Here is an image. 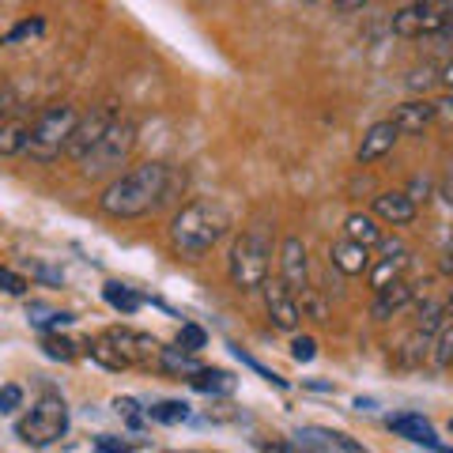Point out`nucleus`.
Wrapping results in <instances>:
<instances>
[{"label": "nucleus", "instance_id": "1", "mask_svg": "<svg viewBox=\"0 0 453 453\" xmlns=\"http://www.w3.org/2000/svg\"><path fill=\"white\" fill-rule=\"evenodd\" d=\"M170 181H174V170L166 163L148 159L113 178L103 189V196H98V208L113 219H140L170 201Z\"/></svg>", "mask_w": 453, "mask_h": 453}, {"label": "nucleus", "instance_id": "2", "mask_svg": "<svg viewBox=\"0 0 453 453\" xmlns=\"http://www.w3.org/2000/svg\"><path fill=\"white\" fill-rule=\"evenodd\" d=\"M226 231H231V208L219 201H193L170 219V246L178 257L201 261L223 242Z\"/></svg>", "mask_w": 453, "mask_h": 453}, {"label": "nucleus", "instance_id": "3", "mask_svg": "<svg viewBox=\"0 0 453 453\" xmlns=\"http://www.w3.org/2000/svg\"><path fill=\"white\" fill-rule=\"evenodd\" d=\"M80 121V110L73 103H53L38 113V118L31 121V136H27V155H31L35 163L50 166L65 155L68 148V136H73Z\"/></svg>", "mask_w": 453, "mask_h": 453}, {"label": "nucleus", "instance_id": "4", "mask_svg": "<svg viewBox=\"0 0 453 453\" xmlns=\"http://www.w3.org/2000/svg\"><path fill=\"white\" fill-rule=\"evenodd\" d=\"M268 265H273V238L261 226H250L231 246V257H226L231 283L238 291H261V283L268 280Z\"/></svg>", "mask_w": 453, "mask_h": 453}, {"label": "nucleus", "instance_id": "5", "mask_svg": "<svg viewBox=\"0 0 453 453\" xmlns=\"http://www.w3.org/2000/svg\"><path fill=\"white\" fill-rule=\"evenodd\" d=\"M65 431H68V404L61 393H42L31 404V412L16 423L19 442L27 446H53L65 438Z\"/></svg>", "mask_w": 453, "mask_h": 453}, {"label": "nucleus", "instance_id": "6", "mask_svg": "<svg viewBox=\"0 0 453 453\" xmlns=\"http://www.w3.org/2000/svg\"><path fill=\"white\" fill-rule=\"evenodd\" d=\"M136 148V125L129 118H113V125L106 129V136L98 140V144L80 159V170L88 178H103V174H113V170H121L129 163V155Z\"/></svg>", "mask_w": 453, "mask_h": 453}, {"label": "nucleus", "instance_id": "7", "mask_svg": "<svg viewBox=\"0 0 453 453\" xmlns=\"http://www.w3.org/2000/svg\"><path fill=\"white\" fill-rule=\"evenodd\" d=\"M453 16L449 8H442L438 0H416V4L401 8L393 16V35L396 38H423V35H438V27Z\"/></svg>", "mask_w": 453, "mask_h": 453}, {"label": "nucleus", "instance_id": "8", "mask_svg": "<svg viewBox=\"0 0 453 453\" xmlns=\"http://www.w3.org/2000/svg\"><path fill=\"white\" fill-rule=\"evenodd\" d=\"M103 344L121 359V366H148L159 359V340L151 333H136V329H106Z\"/></svg>", "mask_w": 453, "mask_h": 453}, {"label": "nucleus", "instance_id": "9", "mask_svg": "<svg viewBox=\"0 0 453 453\" xmlns=\"http://www.w3.org/2000/svg\"><path fill=\"white\" fill-rule=\"evenodd\" d=\"M113 118H118V106L113 103H103V106H91V113H80V121H76V129H73V136H68V148H65V155L73 163H80L83 155H88L98 140L106 136V129L113 125Z\"/></svg>", "mask_w": 453, "mask_h": 453}, {"label": "nucleus", "instance_id": "10", "mask_svg": "<svg viewBox=\"0 0 453 453\" xmlns=\"http://www.w3.org/2000/svg\"><path fill=\"white\" fill-rule=\"evenodd\" d=\"M261 291H265L268 321H273L276 329H283V333L299 329L303 310H299V303H295V291H288V283H283V280H265V283H261Z\"/></svg>", "mask_w": 453, "mask_h": 453}, {"label": "nucleus", "instance_id": "11", "mask_svg": "<svg viewBox=\"0 0 453 453\" xmlns=\"http://www.w3.org/2000/svg\"><path fill=\"white\" fill-rule=\"evenodd\" d=\"M280 280L295 295H303L310 288V257H306L303 238H295V234L283 238V246H280Z\"/></svg>", "mask_w": 453, "mask_h": 453}, {"label": "nucleus", "instance_id": "12", "mask_svg": "<svg viewBox=\"0 0 453 453\" xmlns=\"http://www.w3.org/2000/svg\"><path fill=\"white\" fill-rule=\"evenodd\" d=\"M412 303H416V288L401 276V280H393V283H386V288L374 291L371 314H374V321H389V318H396L401 310H408Z\"/></svg>", "mask_w": 453, "mask_h": 453}, {"label": "nucleus", "instance_id": "13", "mask_svg": "<svg viewBox=\"0 0 453 453\" xmlns=\"http://www.w3.org/2000/svg\"><path fill=\"white\" fill-rule=\"evenodd\" d=\"M396 140H401V133H396V125H393V121H374L371 129L363 133V140H359V148H356V163H359V166H366V163L386 159V155L396 148Z\"/></svg>", "mask_w": 453, "mask_h": 453}, {"label": "nucleus", "instance_id": "14", "mask_svg": "<svg viewBox=\"0 0 453 453\" xmlns=\"http://www.w3.org/2000/svg\"><path fill=\"white\" fill-rule=\"evenodd\" d=\"M371 211L381 223H389V226H408L416 219L419 208H416V201L404 189H386V193H378L371 201Z\"/></svg>", "mask_w": 453, "mask_h": 453}, {"label": "nucleus", "instance_id": "15", "mask_svg": "<svg viewBox=\"0 0 453 453\" xmlns=\"http://www.w3.org/2000/svg\"><path fill=\"white\" fill-rule=\"evenodd\" d=\"M389 121L396 125L401 136H419L434 121V103H427V98H408V103H401L393 110Z\"/></svg>", "mask_w": 453, "mask_h": 453}, {"label": "nucleus", "instance_id": "16", "mask_svg": "<svg viewBox=\"0 0 453 453\" xmlns=\"http://www.w3.org/2000/svg\"><path fill=\"white\" fill-rule=\"evenodd\" d=\"M386 427L393 431V434H401V438H408V442H416V446H427V449H442V438L434 434V427L423 416H416V412H401V416H389L386 419Z\"/></svg>", "mask_w": 453, "mask_h": 453}, {"label": "nucleus", "instance_id": "17", "mask_svg": "<svg viewBox=\"0 0 453 453\" xmlns=\"http://www.w3.org/2000/svg\"><path fill=\"white\" fill-rule=\"evenodd\" d=\"M299 449H340V453H359L363 446L356 442V438H348V434H340V431H329V427H303L299 434Z\"/></svg>", "mask_w": 453, "mask_h": 453}, {"label": "nucleus", "instance_id": "18", "mask_svg": "<svg viewBox=\"0 0 453 453\" xmlns=\"http://www.w3.org/2000/svg\"><path fill=\"white\" fill-rule=\"evenodd\" d=\"M378 246L386 250V257H381V261L374 265V273H371V288H374V291L386 288V283H393V280H401L404 268H408V250H404L401 242H386V238H381Z\"/></svg>", "mask_w": 453, "mask_h": 453}, {"label": "nucleus", "instance_id": "19", "mask_svg": "<svg viewBox=\"0 0 453 453\" xmlns=\"http://www.w3.org/2000/svg\"><path fill=\"white\" fill-rule=\"evenodd\" d=\"M329 261L344 276H363L366 265H371V250L359 246V242H351V238H340V242H333V250H329Z\"/></svg>", "mask_w": 453, "mask_h": 453}, {"label": "nucleus", "instance_id": "20", "mask_svg": "<svg viewBox=\"0 0 453 453\" xmlns=\"http://www.w3.org/2000/svg\"><path fill=\"white\" fill-rule=\"evenodd\" d=\"M344 238H351V242H359V246H378L381 242V226H378V216L371 211H351V216L344 219Z\"/></svg>", "mask_w": 453, "mask_h": 453}, {"label": "nucleus", "instance_id": "21", "mask_svg": "<svg viewBox=\"0 0 453 453\" xmlns=\"http://www.w3.org/2000/svg\"><path fill=\"white\" fill-rule=\"evenodd\" d=\"M27 136H31V121L27 118H8L0 121V155H27Z\"/></svg>", "mask_w": 453, "mask_h": 453}, {"label": "nucleus", "instance_id": "22", "mask_svg": "<svg viewBox=\"0 0 453 453\" xmlns=\"http://www.w3.org/2000/svg\"><path fill=\"white\" fill-rule=\"evenodd\" d=\"M159 371L166 374H178V378H189L201 371V363H196V351H186V348H159Z\"/></svg>", "mask_w": 453, "mask_h": 453}, {"label": "nucleus", "instance_id": "23", "mask_svg": "<svg viewBox=\"0 0 453 453\" xmlns=\"http://www.w3.org/2000/svg\"><path fill=\"white\" fill-rule=\"evenodd\" d=\"M193 381V389H201V393H231L234 389V378L226 374V371H208V366H201L196 374H189Z\"/></svg>", "mask_w": 453, "mask_h": 453}, {"label": "nucleus", "instance_id": "24", "mask_svg": "<svg viewBox=\"0 0 453 453\" xmlns=\"http://www.w3.org/2000/svg\"><path fill=\"white\" fill-rule=\"evenodd\" d=\"M103 295H106V303H110L113 310H121V314H136L140 303H144L133 288H125V283H106Z\"/></svg>", "mask_w": 453, "mask_h": 453}, {"label": "nucleus", "instance_id": "25", "mask_svg": "<svg viewBox=\"0 0 453 453\" xmlns=\"http://www.w3.org/2000/svg\"><path fill=\"white\" fill-rule=\"evenodd\" d=\"M427 351H431V333L416 329L412 336L404 340V348H401V363H404V366H416V363L427 359Z\"/></svg>", "mask_w": 453, "mask_h": 453}, {"label": "nucleus", "instance_id": "26", "mask_svg": "<svg viewBox=\"0 0 453 453\" xmlns=\"http://www.w3.org/2000/svg\"><path fill=\"white\" fill-rule=\"evenodd\" d=\"M446 325V306L442 303H434V299H423L419 303V321H416V329L423 333H438Z\"/></svg>", "mask_w": 453, "mask_h": 453}, {"label": "nucleus", "instance_id": "27", "mask_svg": "<svg viewBox=\"0 0 453 453\" xmlns=\"http://www.w3.org/2000/svg\"><path fill=\"white\" fill-rule=\"evenodd\" d=\"M148 416L155 423H181V419L189 416V404H181V401H159V404L148 408Z\"/></svg>", "mask_w": 453, "mask_h": 453}, {"label": "nucleus", "instance_id": "28", "mask_svg": "<svg viewBox=\"0 0 453 453\" xmlns=\"http://www.w3.org/2000/svg\"><path fill=\"white\" fill-rule=\"evenodd\" d=\"M434 363L442 366V371H449V366H453V325H442V329H438V344H434Z\"/></svg>", "mask_w": 453, "mask_h": 453}, {"label": "nucleus", "instance_id": "29", "mask_svg": "<svg viewBox=\"0 0 453 453\" xmlns=\"http://www.w3.org/2000/svg\"><path fill=\"white\" fill-rule=\"evenodd\" d=\"M208 344V333L201 329V325H181V333H178V348H186V351H201Z\"/></svg>", "mask_w": 453, "mask_h": 453}, {"label": "nucleus", "instance_id": "30", "mask_svg": "<svg viewBox=\"0 0 453 453\" xmlns=\"http://www.w3.org/2000/svg\"><path fill=\"white\" fill-rule=\"evenodd\" d=\"M42 348H46L50 359H76V344L73 340H65V336H46L42 340Z\"/></svg>", "mask_w": 453, "mask_h": 453}, {"label": "nucleus", "instance_id": "31", "mask_svg": "<svg viewBox=\"0 0 453 453\" xmlns=\"http://www.w3.org/2000/svg\"><path fill=\"white\" fill-rule=\"evenodd\" d=\"M318 356V340L314 336H295L291 340V359L295 363H310Z\"/></svg>", "mask_w": 453, "mask_h": 453}, {"label": "nucleus", "instance_id": "32", "mask_svg": "<svg viewBox=\"0 0 453 453\" xmlns=\"http://www.w3.org/2000/svg\"><path fill=\"white\" fill-rule=\"evenodd\" d=\"M27 288H31V283H27L19 273H12V268L0 265V291L4 295H27Z\"/></svg>", "mask_w": 453, "mask_h": 453}, {"label": "nucleus", "instance_id": "33", "mask_svg": "<svg viewBox=\"0 0 453 453\" xmlns=\"http://www.w3.org/2000/svg\"><path fill=\"white\" fill-rule=\"evenodd\" d=\"M23 404V389L19 386H0V416H12Z\"/></svg>", "mask_w": 453, "mask_h": 453}, {"label": "nucleus", "instance_id": "34", "mask_svg": "<svg viewBox=\"0 0 453 453\" xmlns=\"http://www.w3.org/2000/svg\"><path fill=\"white\" fill-rule=\"evenodd\" d=\"M431 83H438V73H434V68H423V73H412V76H408V88H412V91H427Z\"/></svg>", "mask_w": 453, "mask_h": 453}, {"label": "nucleus", "instance_id": "35", "mask_svg": "<svg viewBox=\"0 0 453 453\" xmlns=\"http://www.w3.org/2000/svg\"><path fill=\"white\" fill-rule=\"evenodd\" d=\"M118 412L129 419V427H144V416L136 412V401H129V396H125V401H118Z\"/></svg>", "mask_w": 453, "mask_h": 453}, {"label": "nucleus", "instance_id": "36", "mask_svg": "<svg viewBox=\"0 0 453 453\" xmlns=\"http://www.w3.org/2000/svg\"><path fill=\"white\" fill-rule=\"evenodd\" d=\"M95 449L118 453V449H129V442H125V438H113V434H103V438H95Z\"/></svg>", "mask_w": 453, "mask_h": 453}, {"label": "nucleus", "instance_id": "37", "mask_svg": "<svg viewBox=\"0 0 453 453\" xmlns=\"http://www.w3.org/2000/svg\"><path fill=\"white\" fill-rule=\"evenodd\" d=\"M303 306L310 310V318H318V321H325V303L318 299V295H310V288L303 291Z\"/></svg>", "mask_w": 453, "mask_h": 453}, {"label": "nucleus", "instance_id": "38", "mask_svg": "<svg viewBox=\"0 0 453 453\" xmlns=\"http://www.w3.org/2000/svg\"><path fill=\"white\" fill-rule=\"evenodd\" d=\"M371 0H333V8L340 12V16H351V12H363Z\"/></svg>", "mask_w": 453, "mask_h": 453}, {"label": "nucleus", "instance_id": "39", "mask_svg": "<svg viewBox=\"0 0 453 453\" xmlns=\"http://www.w3.org/2000/svg\"><path fill=\"white\" fill-rule=\"evenodd\" d=\"M42 31V19H31V23H19L16 31L8 35V42H19V38H27V35H38Z\"/></svg>", "mask_w": 453, "mask_h": 453}, {"label": "nucleus", "instance_id": "40", "mask_svg": "<svg viewBox=\"0 0 453 453\" xmlns=\"http://www.w3.org/2000/svg\"><path fill=\"white\" fill-rule=\"evenodd\" d=\"M434 118L453 121V88H449V95H446V98H438V103H434Z\"/></svg>", "mask_w": 453, "mask_h": 453}, {"label": "nucleus", "instance_id": "41", "mask_svg": "<svg viewBox=\"0 0 453 453\" xmlns=\"http://www.w3.org/2000/svg\"><path fill=\"white\" fill-rule=\"evenodd\" d=\"M427 193H431V181H423V178H416L412 181V189H408V196L419 204V201H427Z\"/></svg>", "mask_w": 453, "mask_h": 453}, {"label": "nucleus", "instance_id": "42", "mask_svg": "<svg viewBox=\"0 0 453 453\" xmlns=\"http://www.w3.org/2000/svg\"><path fill=\"white\" fill-rule=\"evenodd\" d=\"M438 268H442L446 276H453V238L446 242V250H442V261H438Z\"/></svg>", "mask_w": 453, "mask_h": 453}, {"label": "nucleus", "instance_id": "43", "mask_svg": "<svg viewBox=\"0 0 453 453\" xmlns=\"http://www.w3.org/2000/svg\"><path fill=\"white\" fill-rule=\"evenodd\" d=\"M12 106H16V98H12L8 88H0V118H4V113H12Z\"/></svg>", "mask_w": 453, "mask_h": 453}, {"label": "nucleus", "instance_id": "44", "mask_svg": "<svg viewBox=\"0 0 453 453\" xmlns=\"http://www.w3.org/2000/svg\"><path fill=\"white\" fill-rule=\"evenodd\" d=\"M438 83H446V88H453V57H449V61H446L442 68H438Z\"/></svg>", "mask_w": 453, "mask_h": 453}, {"label": "nucleus", "instance_id": "45", "mask_svg": "<svg viewBox=\"0 0 453 453\" xmlns=\"http://www.w3.org/2000/svg\"><path fill=\"white\" fill-rule=\"evenodd\" d=\"M431 38H438V42H453V16L438 27V35H431Z\"/></svg>", "mask_w": 453, "mask_h": 453}, {"label": "nucleus", "instance_id": "46", "mask_svg": "<svg viewBox=\"0 0 453 453\" xmlns=\"http://www.w3.org/2000/svg\"><path fill=\"white\" fill-rule=\"evenodd\" d=\"M442 306H446V318H453V291H449V299H446Z\"/></svg>", "mask_w": 453, "mask_h": 453}, {"label": "nucleus", "instance_id": "47", "mask_svg": "<svg viewBox=\"0 0 453 453\" xmlns=\"http://www.w3.org/2000/svg\"><path fill=\"white\" fill-rule=\"evenodd\" d=\"M446 196H449V204H453V178H449V186H446Z\"/></svg>", "mask_w": 453, "mask_h": 453}, {"label": "nucleus", "instance_id": "48", "mask_svg": "<svg viewBox=\"0 0 453 453\" xmlns=\"http://www.w3.org/2000/svg\"><path fill=\"white\" fill-rule=\"evenodd\" d=\"M303 4H318V0H303Z\"/></svg>", "mask_w": 453, "mask_h": 453}]
</instances>
